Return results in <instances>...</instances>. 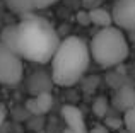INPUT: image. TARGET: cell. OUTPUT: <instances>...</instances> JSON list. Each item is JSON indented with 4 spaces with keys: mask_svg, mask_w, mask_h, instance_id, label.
<instances>
[{
    "mask_svg": "<svg viewBox=\"0 0 135 133\" xmlns=\"http://www.w3.org/2000/svg\"><path fill=\"white\" fill-rule=\"evenodd\" d=\"M60 114H62L63 121L67 123L70 133H89V128H87L84 113L79 109V108L65 104V106L60 109Z\"/></svg>",
    "mask_w": 135,
    "mask_h": 133,
    "instance_id": "6",
    "label": "cell"
},
{
    "mask_svg": "<svg viewBox=\"0 0 135 133\" xmlns=\"http://www.w3.org/2000/svg\"><path fill=\"white\" fill-rule=\"evenodd\" d=\"M87 16H89V24H94L98 27H106L111 26L113 19H111V12L103 7H92V9L87 10Z\"/></svg>",
    "mask_w": 135,
    "mask_h": 133,
    "instance_id": "8",
    "label": "cell"
},
{
    "mask_svg": "<svg viewBox=\"0 0 135 133\" xmlns=\"http://www.w3.org/2000/svg\"><path fill=\"white\" fill-rule=\"evenodd\" d=\"M24 75V65L22 58L12 51L10 48L3 46L0 43V84L14 85L21 82Z\"/></svg>",
    "mask_w": 135,
    "mask_h": 133,
    "instance_id": "4",
    "label": "cell"
},
{
    "mask_svg": "<svg viewBox=\"0 0 135 133\" xmlns=\"http://www.w3.org/2000/svg\"><path fill=\"white\" fill-rule=\"evenodd\" d=\"M109 12L113 26L135 34V0H116Z\"/></svg>",
    "mask_w": 135,
    "mask_h": 133,
    "instance_id": "5",
    "label": "cell"
},
{
    "mask_svg": "<svg viewBox=\"0 0 135 133\" xmlns=\"http://www.w3.org/2000/svg\"><path fill=\"white\" fill-rule=\"evenodd\" d=\"M133 101H135V90L132 87H122V89L115 94V106L118 108V109L125 111Z\"/></svg>",
    "mask_w": 135,
    "mask_h": 133,
    "instance_id": "11",
    "label": "cell"
},
{
    "mask_svg": "<svg viewBox=\"0 0 135 133\" xmlns=\"http://www.w3.org/2000/svg\"><path fill=\"white\" fill-rule=\"evenodd\" d=\"M53 106V96L50 92H38L26 101V108L31 114H46Z\"/></svg>",
    "mask_w": 135,
    "mask_h": 133,
    "instance_id": "7",
    "label": "cell"
},
{
    "mask_svg": "<svg viewBox=\"0 0 135 133\" xmlns=\"http://www.w3.org/2000/svg\"><path fill=\"white\" fill-rule=\"evenodd\" d=\"M17 26V55L22 60L45 65L51 60L60 38L51 22L34 14H24Z\"/></svg>",
    "mask_w": 135,
    "mask_h": 133,
    "instance_id": "1",
    "label": "cell"
},
{
    "mask_svg": "<svg viewBox=\"0 0 135 133\" xmlns=\"http://www.w3.org/2000/svg\"><path fill=\"white\" fill-rule=\"evenodd\" d=\"M123 126L128 133H135V101L123 111Z\"/></svg>",
    "mask_w": 135,
    "mask_h": 133,
    "instance_id": "13",
    "label": "cell"
},
{
    "mask_svg": "<svg viewBox=\"0 0 135 133\" xmlns=\"http://www.w3.org/2000/svg\"><path fill=\"white\" fill-rule=\"evenodd\" d=\"M89 133H109V128L106 125H96L92 130H89Z\"/></svg>",
    "mask_w": 135,
    "mask_h": 133,
    "instance_id": "16",
    "label": "cell"
},
{
    "mask_svg": "<svg viewBox=\"0 0 135 133\" xmlns=\"http://www.w3.org/2000/svg\"><path fill=\"white\" fill-rule=\"evenodd\" d=\"M5 116H7V111H5V108L0 104V126H2L3 121H5Z\"/></svg>",
    "mask_w": 135,
    "mask_h": 133,
    "instance_id": "19",
    "label": "cell"
},
{
    "mask_svg": "<svg viewBox=\"0 0 135 133\" xmlns=\"http://www.w3.org/2000/svg\"><path fill=\"white\" fill-rule=\"evenodd\" d=\"M99 3H101V0H82V5L86 7L87 10L92 9V7H98Z\"/></svg>",
    "mask_w": 135,
    "mask_h": 133,
    "instance_id": "17",
    "label": "cell"
},
{
    "mask_svg": "<svg viewBox=\"0 0 135 133\" xmlns=\"http://www.w3.org/2000/svg\"><path fill=\"white\" fill-rule=\"evenodd\" d=\"M108 99L106 97H98V99L94 101V104H92V111H94V114L96 116H99V118H104L106 116V113H108Z\"/></svg>",
    "mask_w": 135,
    "mask_h": 133,
    "instance_id": "14",
    "label": "cell"
},
{
    "mask_svg": "<svg viewBox=\"0 0 135 133\" xmlns=\"http://www.w3.org/2000/svg\"><path fill=\"white\" fill-rule=\"evenodd\" d=\"M77 21L82 24H89V16H87V12H79L77 14Z\"/></svg>",
    "mask_w": 135,
    "mask_h": 133,
    "instance_id": "18",
    "label": "cell"
},
{
    "mask_svg": "<svg viewBox=\"0 0 135 133\" xmlns=\"http://www.w3.org/2000/svg\"><path fill=\"white\" fill-rule=\"evenodd\" d=\"M50 84H51V77L46 75L45 72L34 73V75L31 77V80H29V87H31V90H33L34 94H38V92H48Z\"/></svg>",
    "mask_w": 135,
    "mask_h": 133,
    "instance_id": "10",
    "label": "cell"
},
{
    "mask_svg": "<svg viewBox=\"0 0 135 133\" xmlns=\"http://www.w3.org/2000/svg\"><path fill=\"white\" fill-rule=\"evenodd\" d=\"M0 43L17 53V26L16 24L5 26L2 29V33H0Z\"/></svg>",
    "mask_w": 135,
    "mask_h": 133,
    "instance_id": "9",
    "label": "cell"
},
{
    "mask_svg": "<svg viewBox=\"0 0 135 133\" xmlns=\"http://www.w3.org/2000/svg\"><path fill=\"white\" fill-rule=\"evenodd\" d=\"M5 2V7L9 10H12L14 14H19V16H24V14L34 12L33 7H31L29 0H3Z\"/></svg>",
    "mask_w": 135,
    "mask_h": 133,
    "instance_id": "12",
    "label": "cell"
},
{
    "mask_svg": "<svg viewBox=\"0 0 135 133\" xmlns=\"http://www.w3.org/2000/svg\"><path fill=\"white\" fill-rule=\"evenodd\" d=\"M51 82L62 87L77 84L89 68L91 55L87 43L79 36L60 39L51 57Z\"/></svg>",
    "mask_w": 135,
    "mask_h": 133,
    "instance_id": "2",
    "label": "cell"
},
{
    "mask_svg": "<svg viewBox=\"0 0 135 133\" xmlns=\"http://www.w3.org/2000/svg\"><path fill=\"white\" fill-rule=\"evenodd\" d=\"M87 46H89L91 58L103 68H111V66L123 63L130 53L125 33L113 24L101 27L92 36Z\"/></svg>",
    "mask_w": 135,
    "mask_h": 133,
    "instance_id": "3",
    "label": "cell"
},
{
    "mask_svg": "<svg viewBox=\"0 0 135 133\" xmlns=\"http://www.w3.org/2000/svg\"><path fill=\"white\" fill-rule=\"evenodd\" d=\"M33 10H41V9H48V7L55 5L58 0H29Z\"/></svg>",
    "mask_w": 135,
    "mask_h": 133,
    "instance_id": "15",
    "label": "cell"
}]
</instances>
